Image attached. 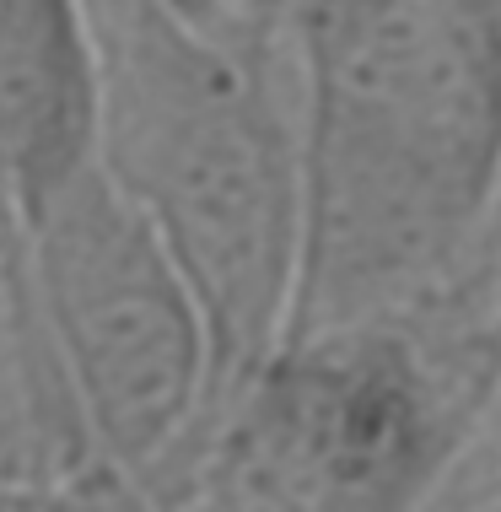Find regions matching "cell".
<instances>
[{
	"mask_svg": "<svg viewBox=\"0 0 501 512\" xmlns=\"http://www.w3.org/2000/svg\"><path fill=\"white\" fill-rule=\"evenodd\" d=\"M6 238L44 410L97 475H173L216 410V362L167 243L97 162Z\"/></svg>",
	"mask_w": 501,
	"mask_h": 512,
	"instance_id": "3",
	"label": "cell"
},
{
	"mask_svg": "<svg viewBox=\"0 0 501 512\" xmlns=\"http://www.w3.org/2000/svg\"><path fill=\"white\" fill-rule=\"evenodd\" d=\"M87 22L97 168L184 270L221 405L291 329L302 243L297 49L291 38L211 33L167 0H87Z\"/></svg>",
	"mask_w": 501,
	"mask_h": 512,
	"instance_id": "2",
	"label": "cell"
},
{
	"mask_svg": "<svg viewBox=\"0 0 501 512\" xmlns=\"http://www.w3.org/2000/svg\"><path fill=\"white\" fill-rule=\"evenodd\" d=\"M302 243L286 335L480 270L501 189V0H297Z\"/></svg>",
	"mask_w": 501,
	"mask_h": 512,
	"instance_id": "1",
	"label": "cell"
},
{
	"mask_svg": "<svg viewBox=\"0 0 501 512\" xmlns=\"http://www.w3.org/2000/svg\"><path fill=\"white\" fill-rule=\"evenodd\" d=\"M97 162L87 0H0V227Z\"/></svg>",
	"mask_w": 501,
	"mask_h": 512,
	"instance_id": "4",
	"label": "cell"
},
{
	"mask_svg": "<svg viewBox=\"0 0 501 512\" xmlns=\"http://www.w3.org/2000/svg\"><path fill=\"white\" fill-rule=\"evenodd\" d=\"M480 281H485V292H491L496 313H501V189H496L491 227H485V248H480Z\"/></svg>",
	"mask_w": 501,
	"mask_h": 512,
	"instance_id": "5",
	"label": "cell"
}]
</instances>
